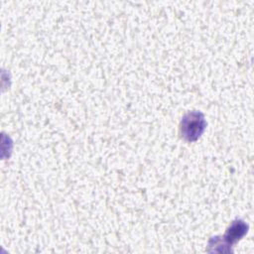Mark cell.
Returning a JSON list of instances; mask_svg holds the SVG:
<instances>
[{"instance_id":"cell-1","label":"cell","mask_w":254,"mask_h":254,"mask_svg":"<svg viewBox=\"0 0 254 254\" xmlns=\"http://www.w3.org/2000/svg\"><path fill=\"white\" fill-rule=\"evenodd\" d=\"M205 126L206 123L204 117L200 112H189L181 121V135L188 141H195L203 133Z\"/></svg>"},{"instance_id":"cell-2","label":"cell","mask_w":254,"mask_h":254,"mask_svg":"<svg viewBox=\"0 0 254 254\" xmlns=\"http://www.w3.org/2000/svg\"><path fill=\"white\" fill-rule=\"evenodd\" d=\"M248 230V224H246L243 220H235L231 223V225L228 227L226 230V233L224 234L222 239H218V237H215L212 239L209 243H220L219 245L215 246H221L220 252L224 251V247H230L232 246L235 242L241 239L245 235V233Z\"/></svg>"}]
</instances>
